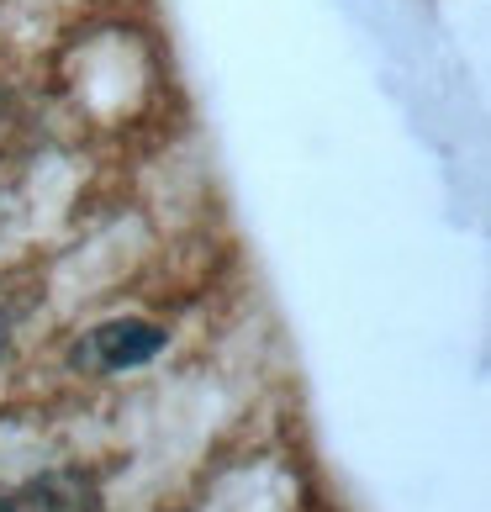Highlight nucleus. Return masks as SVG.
Listing matches in <instances>:
<instances>
[{
    "label": "nucleus",
    "instance_id": "obj_1",
    "mask_svg": "<svg viewBox=\"0 0 491 512\" xmlns=\"http://www.w3.org/2000/svg\"><path fill=\"white\" fill-rule=\"evenodd\" d=\"M159 349H164V328H154V322H143V317H117V322H101V328L74 349V365L122 375V370L148 365Z\"/></svg>",
    "mask_w": 491,
    "mask_h": 512
},
{
    "label": "nucleus",
    "instance_id": "obj_2",
    "mask_svg": "<svg viewBox=\"0 0 491 512\" xmlns=\"http://www.w3.org/2000/svg\"><path fill=\"white\" fill-rule=\"evenodd\" d=\"M6 512H101V486L85 470H48L6 491Z\"/></svg>",
    "mask_w": 491,
    "mask_h": 512
},
{
    "label": "nucleus",
    "instance_id": "obj_3",
    "mask_svg": "<svg viewBox=\"0 0 491 512\" xmlns=\"http://www.w3.org/2000/svg\"><path fill=\"white\" fill-rule=\"evenodd\" d=\"M6 344H11V307L0 301V354H6Z\"/></svg>",
    "mask_w": 491,
    "mask_h": 512
},
{
    "label": "nucleus",
    "instance_id": "obj_4",
    "mask_svg": "<svg viewBox=\"0 0 491 512\" xmlns=\"http://www.w3.org/2000/svg\"><path fill=\"white\" fill-rule=\"evenodd\" d=\"M0 512H6V491H0Z\"/></svg>",
    "mask_w": 491,
    "mask_h": 512
}]
</instances>
